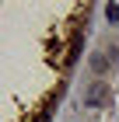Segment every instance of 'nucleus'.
Returning <instances> with one entry per match:
<instances>
[{"mask_svg": "<svg viewBox=\"0 0 119 122\" xmlns=\"http://www.w3.org/2000/svg\"><path fill=\"white\" fill-rule=\"evenodd\" d=\"M105 14H109V21H116V25H119V4H109Z\"/></svg>", "mask_w": 119, "mask_h": 122, "instance_id": "obj_1", "label": "nucleus"}, {"mask_svg": "<svg viewBox=\"0 0 119 122\" xmlns=\"http://www.w3.org/2000/svg\"><path fill=\"white\" fill-rule=\"evenodd\" d=\"M35 122H49V115H46V112H42V115H39V119H35Z\"/></svg>", "mask_w": 119, "mask_h": 122, "instance_id": "obj_2", "label": "nucleus"}]
</instances>
